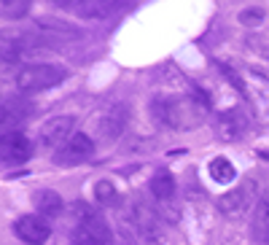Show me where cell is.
Here are the masks:
<instances>
[{"label":"cell","instance_id":"2","mask_svg":"<svg viewBox=\"0 0 269 245\" xmlns=\"http://www.w3.org/2000/svg\"><path fill=\"white\" fill-rule=\"evenodd\" d=\"M65 78H67V70L62 65L33 62V65H24L17 73V89L22 94H38V92H49V89L59 87Z\"/></svg>","mask_w":269,"mask_h":245},{"label":"cell","instance_id":"16","mask_svg":"<svg viewBox=\"0 0 269 245\" xmlns=\"http://www.w3.org/2000/svg\"><path fill=\"white\" fill-rule=\"evenodd\" d=\"M35 210L38 216H43L46 221H51V218H59L65 210V202L62 197H59L57 192H51V189H43V192L35 194Z\"/></svg>","mask_w":269,"mask_h":245},{"label":"cell","instance_id":"15","mask_svg":"<svg viewBox=\"0 0 269 245\" xmlns=\"http://www.w3.org/2000/svg\"><path fill=\"white\" fill-rule=\"evenodd\" d=\"M27 46H33L30 33H19V30H0V59H17Z\"/></svg>","mask_w":269,"mask_h":245},{"label":"cell","instance_id":"23","mask_svg":"<svg viewBox=\"0 0 269 245\" xmlns=\"http://www.w3.org/2000/svg\"><path fill=\"white\" fill-rule=\"evenodd\" d=\"M218 70H221V76L226 78V81L232 84L234 89H237V92H242V94H245V81H242V78L237 76V73H234V70L229 68V65H218Z\"/></svg>","mask_w":269,"mask_h":245},{"label":"cell","instance_id":"7","mask_svg":"<svg viewBox=\"0 0 269 245\" xmlns=\"http://www.w3.org/2000/svg\"><path fill=\"white\" fill-rule=\"evenodd\" d=\"M92 154H94V140L89 138L86 132H76L59 151H54L51 159H54V164H59V167H76V164L89 162Z\"/></svg>","mask_w":269,"mask_h":245},{"label":"cell","instance_id":"21","mask_svg":"<svg viewBox=\"0 0 269 245\" xmlns=\"http://www.w3.org/2000/svg\"><path fill=\"white\" fill-rule=\"evenodd\" d=\"M0 14L8 19H22L30 14V3L27 0H0Z\"/></svg>","mask_w":269,"mask_h":245},{"label":"cell","instance_id":"3","mask_svg":"<svg viewBox=\"0 0 269 245\" xmlns=\"http://www.w3.org/2000/svg\"><path fill=\"white\" fill-rule=\"evenodd\" d=\"M73 216H76V232L78 234L92 240L94 245H116V237H113L111 227H108L105 218L100 216L94 208L78 202V205H73Z\"/></svg>","mask_w":269,"mask_h":245},{"label":"cell","instance_id":"4","mask_svg":"<svg viewBox=\"0 0 269 245\" xmlns=\"http://www.w3.org/2000/svg\"><path fill=\"white\" fill-rule=\"evenodd\" d=\"M132 218H134V229H137V234H140L146 243L159 245L164 240L162 218H159V213L146 202V199H140V197L132 199Z\"/></svg>","mask_w":269,"mask_h":245},{"label":"cell","instance_id":"8","mask_svg":"<svg viewBox=\"0 0 269 245\" xmlns=\"http://www.w3.org/2000/svg\"><path fill=\"white\" fill-rule=\"evenodd\" d=\"M30 116H33V105L24 97H17V94L0 97V135L17 132V127H22Z\"/></svg>","mask_w":269,"mask_h":245},{"label":"cell","instance_id":"25","mask_svg":"<svg viewBox=\"0 0 269 245\" xmlns=\"http://www.w3.org/2000/svg\"><path fill=\"white\" fill-rule=\"evenodd\" d=\"M70 245H94L92 240H86L84 234H78L76 229H73V240H70Z\"/></svg>","mask_w":269,"mask_h":245},{"label":"cell","instance_id":"1","mask_svg":"<svg viewBox=\"0 0 269 245\" xmlns=\"http://www.w3.org/2000/svg\"><path fill=\"white\" fill-rule=\"evenodd\" d=\"M191 111H207V108H202V103H188V100H181V97H153L151 100L153 119L172 129L194 127L199 122V113H191Z\"/></svg>","mask_w":269,"mask_h":245},{"label":"cell","instance_id":"19","mask_svg":"<svg viewBox=\"0 0 269 245\" xmlns=\"http://www.w3.org/2000/svg\"><path fill=\"white\" fill-rule=\"evenodd\" d=\"M207 173H210V178L216 183H232L234 178H237V170H234V164L229 162L226 157H216L210 162V167H207Z\"/></svg>","mask_w":269,"mask_h":245},{"label":"cell","instance_id":"24","mask_svg":"<svg viewBox=\"0 0 269 245\" xmlns=\"http://www.w3.org/2000/svg\"><path fill=\"white\" fill-rule=\"evenodd\" d=\"M116 245H137V243H134V237L127 232V229H121V232H118V237H116Z\"/></svg>","mask_w":269,"mask_h":245},{"label":"cell","instance_id":"17","mask_svg":"<svg viewBox=\"0 0 269 245\" xmlns=\"http://www.w3.org/2000/svg\"><path fill=\"white\" fill-rule=\"evenodd\" d=\"M148 189H151L153 199H159V202H170V199L175 197V175H172L170 170H156V173L151 175Z\"/></svg>","mask_w":269,"mask_h":245},{"label":"cell","instance_id":"10","mask_svg":"<svg viewBox=\"0 0 269 245\" xmlns=\"http://www.w3.org/2000/svg\"><path fill=\"white\" fill-rule=\"evenodd\" d=\"M256 181H245L240 186L229 189L221 199H218V210H221L223 216H242L245 210H251V205L256 202Z\"/></svg>","mask_w":269,"mask_h":245},{"label":"cell","instance_id":"20","mask_svg":"<svg viewBox=\"0 0 269 245\" xmlns=\"http://www.w3.org/2000/svg\"><path fill=\"white\" fill-rule=\"evenodd\" d=\"M94 202L100 208H113L118 202V192L111 181H97L94 183Z\"/></svg>","mask_w":269,"mask_h":245},{"label":"cell","instance_id":"6","mask_svg":"<svg viewBox=\"0 0 269 245\" xmlns=\"http://www.w3.org/2000/svg\"><path fill=\"white\" fill-rule=\"evenodd\" d=\"M73 129H76V122L73 116H54L49 122L41 124L38 129V146L46 148V151H59V148L73 138Z\"/></svg>","mask_w":269,"mask_h":245},{"label":"cell","instance_id":"12","mask_svg":"<svg viewBox=\"0 0 269 245\" xmlns=\"http://www.w3.org/2000/svg\"><path fill=\"white\" fill-rule=\"evenodd\" d=\"M14 232L22 243L27 245H43L49 237H51V224L43 216H22L14 224Z\"/></svg>","mask_w":269,"mask_h":245},{"label":"cell","instance_id":"18","mask_svg":"<svg viewBox=\"0 0 269 245\" xmlns=\"http://www.w3.org/2000/svg\"><path fill=\"white\" fill-rule=\"evenodd\" d=\"M253 237L258 243H269V192L261 194V199L256 202V213H253Z\"/></svg>","mask_w":269,"mask_h":245},{"label":"cell","instance_id":"22","mask_svg":"<svg viewBox=\"0 0 269 245\" xmlns=\"http://www.w3.org/2000/svg\"><path fill=\"white\" fill-rule=\"evenodd\" d=\"M237 19H240V24H245V27H258V24L264 22V8H242Z\"/></svg>","mask_w":269,"mask_h":245},{"label":"cell","instance_id":"11","mask_svg":"<svg viewBox=\"0 0 269 245\" xmlns=\"http://www.w3.org/2000/svg\"><path fill=\"white\" fill-rule=\"evenodd\" d=\"M59 8L70 11L78 19H105L111 14L121 11V3L116 0H76V3H59Z\"/></svg>","mask_w":269,"mask_h":245},{"label":"cell","instance_id":"5","mask_svg":"<svg viewBox=\"0 0 269 245\" xmlns=\"http://www.w3.org/2000/svg\"><path fill=\"white\" fill-rule=\"evenodd\" d=\"M76 38H81L78 27L62 22V19H38L33 33H30L33 43H46V46H57V43L76 41Z\"/></svg>","mask_w":269,"mask_h":245},{"label":"cell","instance_id":"9","mask_svg":"<svg viewBox=\"0 0 269 245\" xmlns=\"http://www.w3.org/2000/svg\"><path fill=\"white\" fill-rule=\"evenodd\" d=\"M33 157V140L24 132H3L0 135V162L14 167V164H24Z\"/></svg>","mask_w":269,"mask_h":245},{"label":"cell","instance_id":"14","mask_svg":"<svg viewBox=\"0 0 269 245\" xmlns=\"http://www.w3.org/2000/svg\"><path fill=\"white\" fill-rule=\"evenodd\" d=\"M124 127H127V108L124 105H111L97 119V129H100V138L102 140L118 138L124 132Z\"/></svg>","mask_w":269,"mask_h":245},{"label":"cell","instance_id":"13","mask_svg":"<svg viewBox=\"0 0 269 245\" xmlns=\"http://www.w3.org/2000/svg\"><path fill=\"white\" fill-rule=\"evenodd\" d=\"M248 127H251V122H248V116L240 111V108H232V111L221 113L216 122V129H218V138L221 140H240L242 135L248 132Z\"/></svg>","mask_w":269,"mask_h":245}]
</instances>
